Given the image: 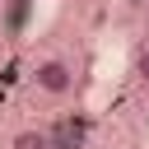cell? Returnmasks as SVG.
I'll use <instances>...</instances> for the list:
<instances>
[{"label": "cell", "instance_id": "1", "mask_svg": "<svg viewBox=\"0 0 149 149\" xmlns=\"http://www.w3.org/2000/svg\"><path fill=\"white\" fill-rule=\"evenodd\" d=\"M33 88H37V93H47V98H65V93L74 88V65H70V61H61V56L37 61V70H33Z\"/></svg>", "mask_w": 149, "mask_h": 149}, {"label": "cell", "instance_id": "2", "mask_svg": "<svg viewBox=\"0 0 149 149\" xmlns=\"http://www.w3.org/2000/svg\"><path fill=\"white\" fill-rule=\"evenodd\" d=\"M9 149H51V130H37V126H23V130H14Z\"/></svg>", "mask_w": 149, "mask_h": 149}, {"label": "cell", "instance_id": "4", "mask_svg": "<svg viewBox=\"0 0 149 149\" xmlns=\"http://www.w3.org/2000/svg\"><path fill=\"white\" fill-rule=\"evenodd\" d=\"M135 74H140V84H149V42H144L140 56H135Z\"/></svg>", "mask_w": 149, "mask_h": 149}, {"label": "cell", "instance_id": "3", "mask_svg": "<svg viewBox=\"0 0 149 149\" xmlns=\"http://www.w3.org/2000/svg\"><path fill=\"white\" fill-rule=\"evenodd\" d=\"M79 140H84V126L79 121H65V126L51 130V149H79Z\"/></svg>", "mask_w": 149, "mask_h": 149}]
</instances>
